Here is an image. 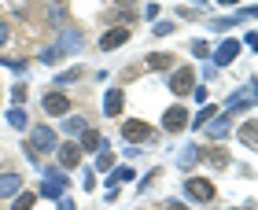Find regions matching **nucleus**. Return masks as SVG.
I'll return each mask as SVG.
<instances>
[{
	"label": "nucleus",
	"mask_w": 258,
	"mask_h": 210,
	"mask_svg": "<svg viewBox=\"0 0 258 210\" xmlns=\"http://www.w3.org/2000/svg\"><path fill=\"white\" fill-rule=\"evenodd\" d=\"M192 81H196V74H192V66H181L177 74H173V81H170V89L177 92V96H188V92H192Z\"/></svg>",
	"instance_id": "obj_1"
},
{
	"label": "nucleus",
	"mask_w": 258,
	"mask_h": 210,
	"mask_svg": "<svg viewBox=\"0 0 258 210\" xmlns=\"http://www.w3.org/2000/svg\"><path fill=\"white\" fill-rule=\"evenodd\" d=\"M188 195H196V199H214V184L210 181H203V177H188Z\"/></svg>",
	"instance_id": "obj_2"
},
{
	"label": "nucleus",
	"mask_w": 258,
	"mask_h": 210,
	"mask_svg": "<svg viewBox=\"0 0 258 210\" xmlns=\"http://www.w3.org/2000/svg\"><path fill=\"white\" fill-rule=\"evenodd\" d=\"M125 41H129V30L118 26V30H107V33H103L100 48H107V52H111V48H118V44H125Z\"/></svg>",
	"instance_id": "obj_3"
},
{
	"label": "nucleus",
	"mask_w": 258,
	"mask_h": 210,
	"mask_svg": "<svg viewBox=\"0 0 258 210\" xmlns=\"http://www.w3.org/2000/svg\"><path fill=\"white\" fill-rule=\"evenodd\" d=\"M52 144H55L52 129H48V125H37V129H33V148H37V151H52Z\"/></svg>",
	"instance_id": "obj_4"
},
{
	"label": "nucleus",
	"mask_w": 258,
	"mask_h": 210,
	"mask_svg": "<svg viewBox=\"0 0 258 210\" xmlns=\"http://www.w3.org/2000/svg\"><path fill=\"white\" fill-rule=\"evenodd\" d=\"M70 107V100L63 96V92H52V96H44V111H48V114H63Z\"/></svg>",
	"instance_id": "obj_5"
},
{
	"label": "nucleus",
	"mask_w": 258,
	"mask_h": 210,
	"mask_svg": "<svg viewBox=\"0 0 258 210\" xmlns=\"http://www.w3.org/2000/svg\"><path fill=\"white\" fill-rule=\"evenodd\" d=\"M184 122H188V114H184V107H170V111H166V129H170V133L184 129Z\"/></svg>",
	"instance_id": "obj_6"
},
{
	"label": "nucleus",
	"mask_w": 258,
	"mask_h": 210,
	"mask_svg": "<svg viewBox=\"0 0 258 210\" xmlns=\"http://www.w3.org/2000/svg\"><path fill=\"white\" fill-rule=\"evenodd\" d=\"M122 133H125V140H148V122H125L122 125Z\"/></svg>",
	"instance_id": "obj_7"
},
{
	"label": "nucleus",
	"mask_w": 258,
	"mask_h": 210,
	"mask_svg": "<svg viewBox=\"0 0 258 210\" xmlns=\"http://www.w3.org/2000/svg\"><path fill=\"white\" fill-rule=\"evenodd\" d=\"M59 162H63L67 170L78 166V162H81V148H78V144H63V148H59Z\"/></svg>",
	"instance_id": "obj_8"
},
{
	"label": "nucleus",
	"mask_w": 258,
	"mask_h": 210,
	"mask_svg": "<svg viewBox=\"0 0 258 210\" xmlns=\"http://www.w3.org/2000/svg\"><path fill=\"white\" fill-rule=\"evenodd\" d=\"M173 59H170V55H162V52H155V55H148V66L151 70H166Z\"/></svg>",
	"instance_id": "obj_9"
},
{
	"label": "nucleus",
	"mask_w": 258,
	"mask_h": 210,
	"mask_svg": "<svg viewBox=\"0 0 258 210\" xmlns=\"http://www.w3.org/2000/svg\"><path fill=\"white\" fill-rule=\"evenodd\" d=\"M15 188H19V177H15V173H4V177H0V195H8Z\"/></svg>",
	"instance_id": "obj_10"
},
{
	"label": "nucleus",
	"mask_w": 258,
	"mask_h": 210,
	"mask_svg": "<svg viewBox=\"0 0 258 210\" xmlns=\"http://www.w3.org/2000/svg\"><path fill=\"white\" fill-rule=\"evenodd\" d=\"M33 203H37V195H33V192H22L19 199H15V210H33Z\"/></svg>",
	"instance_id": "obj_11"
},
{
	"label": "nucleus",
	"mask_w": 258,
	"mask_h": 210,
	"mask_svg": "<svg viewBox=\"0 0 258 210\" xmlns=\"http://www.w3.org/2000/svg\"><path fill=\"white\" fill-rule=\"evenodd\" d=\"M122 111V92H111L107 96V114H118Z\"/></svg>",
	"instance_id": "obj_12"
},
{
	"label": "nucleus",
	"mask_w": 258,
	"mask_h": 210,
	"mask_svg": "<svg viewBox=\"0 0 258 210\" xmlns=\"http://www.w3.org/2000/svg\"><path fill=\"white\" fill-rule=\"evenodd\" d=\"M240 140H243L247 148H254V122H247V125L240 129Z\"/></svg>",
	"instance_id": "obj_13"
},
{
	"label": "nucleus",
	"mask_w": 258,
	"mask_h": 210,
	"mask_svg": "<svg viewBox=\"0 0 258 210\" xmlns=\"http://www.w3.org/2000/svg\"><path fill=\"white\" fill-rule=\"evenodd\" d=\"M0 44H8V26L0 22Z\"/></svg>",
	"instance_id": "obj_14"
},
{
	"label": "nucleus",
	"mask_w": 258,
	"mask_h": 210,
	"mask_svg": "<svg viewBox=\"0 0 258 210\" xmlns=\"http://www.w3.org/2000/svg\"><path fill=\"white\" fill-rule=\"evenodd\" d=\"M166 210H188V206H181V203H170V206H166Z\"/></svg>",
	"instance_id": "obj_15"
},
{
	"label": "nucleus",
	"mask_w": 258,
	"mask_h": 210,
	"mask_svg": "<svg viewBox=\"0 0 258 210\" xmlns=\"http://www.w3.org/2000/svg\"><path fill=\"white\" fill-rule=\"evenodd\" d=\"M221 4H240V0H221Z\"/></svg>",
	"instance_id": "obj_16"
},
{
	"label": "nucleus",
	"mask_w": 258,
	"mask_h": 210,
	"mask_svg": "<svg viewBox=\"0 0 258 210\" xmlns=\"http://www.w3.org/2000/svg\"><path fill=\"white\" fill-rule=\"evenodd\" d=\"M122 4H133V0H122Z\"/></svg>",
	"instance_id": "obj_17"
}]
</instances>
